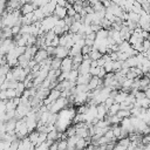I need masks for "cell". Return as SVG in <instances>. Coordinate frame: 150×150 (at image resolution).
I'll return each instance as SVG.
<instances>
[{
  "instance_id": "cell-7",
  "label": "cell",
  "mask_w": 150,
  "mask_h": 150,
  "mask_svg": "<svg viewBox=\"0 0 150 150\" xmlns=\"http://www.w3.org/2000/svg\"><path fill=\"white\" fill-rule=\"evenodd\" d=\"M91 79L90 74H84V75H79L76 79V84H88L89 80Z\"/></svg>"
},
{
  "instance_id": "cell-8",
  "label": "cell",
  "mask_w": 150,
  "mask_h": 150,
  "mask_svg": "<svg viewBox=\"0 0 150 150\" xmlns=\"http://www.w3.org/2000/svg\"><path fill=\"white\" fill-rule=\"evenodd\" d=\"M61 59H57V57H52L50 60V69L52 70H59L60 69V66H61Z\"/></svg>"
},
{
  "instance_id": "cell-2",
  "label": "cell",
  "mask_w": 150,
  "mask_h": 150,
  "mask_svg": "<svg viewBox=\"0 0 150 150\" xmlns=\"http://www.w3.org/2000/svg\"><path fill=\"white\" fill-rule=\"evenodd\" d=\"M47 57H49V55L47 54L46 49H43V48H39V49L36 50V53H35V55H34L33 60H34L36 63H40V62L45 61Z\"/></svg>"
},
{
  "instance_id": "cell-9",
  "label": "cell",
  "mask_w": 150,
  "mask_h": 150,
  "mask_svg": "<svg viewBox=\"0 0 150 150\" xmlns=\"http://www.w3.org/2000/svg\"><path fill=\"white\" fill-rule=\"evenodd\" d=\"M86 150H98V146L96 144H88V146L86 148Z\"/></svg>"
},
{
  "instance_id": "cell-6",
  "label": "cell",
  "mask_w": 150,
  "mask_h": 150,
  "mask_svg": "<svg viewBox=\"0 0 150 150\" xmlns=\"http://www.w3.org/2000/svg\"><path fill=\"white\" fill-rule=\"evenodd\" d=\"M34 9H36V8H35V7H34V5H33V4H30V2L23 4V5L21 6V13H22L23 15L29 14V13H33V12H34Z\"/></svg>"
},
{
  "instance_id": "cell-4",
  "label": "cell",
  "mask_w": 150,
  "mask_h": 150,
  "mask_svg": "<svg viewBox=\"0 0 150 150\" xmlns=\"http://www.w3.org/2000/svg\"><path fill=\"white\" fill-rule=\"evenodd\" d=\"M53 14L57 19H64L67 16V8L66 7H61V6H55Z\"/></svg>"
},
{
  "instance_id": "cell-3",
  "label": "cell",
  "mask_w": 150,
  "mask_h": 150,
  "mask_svg": "<svg viewBox=\"0 0 150 150\" xmlns=\"http://www.w3.org/2000/svg\"><path fill=\"white\" fill-rule=\"evenodd\" d=\"M71 57H66L61 61V66H60V71L61 73H69L71 70Z\"/></svg>"
},
{
  "instance_id": "cell-1",
  "label": "cell",
  "mask_w": 150,
  "mask_h": 150,
  "mask_svg": "<svg viewBox=\"0 0 150 150\" xmlns=\"http://www.w3.org/2000/svg\"><path fill=\"white\" fill-rule=\"evenodd\" d=\"M68 53H69V49L66 48V47H61V46H57L54 48V57H57V59H66L68 57Z\"/></svg>"
},
{
  "instance_id": "cell-5",
  "label": "cell",
  "mask_w": 150,
  "mask_h": 150,
  "mask_svg": "<svg viewBox=\"0 0 150 150\" xmlns=\"http://www.w3.org/2000/svg\"><path fill=\"white\" fill-rule=\"evenodd\" d=\"M88 144H90V142L88 141V138H77L76 143H75V149L79 150V149H86L88 146Z\"/></svg>"
}]
</instances>
